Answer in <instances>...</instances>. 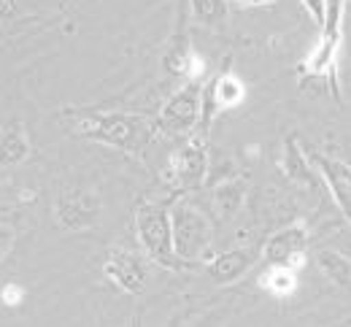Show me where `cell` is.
<instances>
[{"instance_id": "44dd1931", "label": "cell", "mask_w": 351, "mask_h": 327, "mask_svg": "<svg viewBox=\"0 0 351 327\" xmlns=\"http://www.w3.org/2000/svg\"><path fill=\"white\" fill-rule=\"evenodd\" d=\"M241 3H246V5H270L273 0H241Z\"/></svg>"}, {"instance_id": "d6986e66", "label": "cell", "mask_w": 351, "mask_h": 327, "mask_svg": "<svg viewBox=\"0 0 351 327\" xmlns=\"http://www.w3.org/2000/svg\"><path fill=\"white\" fill-rule=\"evenodd\" d=\"M3 303L5 306H19L22 303V298H25V289L22 287H16V284H8V287H3Z\"/></svg>"}, {"instance_id": "4fadbf2b", "label": "cell", "mask_w": 351, "mask_h": 327, "mask_svg": "<svg viewBox=\"0 0 351 327\" xmlns=\"http://www.w3.org/2000/svg\"><path fill=\"white\" fill-rule=\"evenodd\" d=\"M208 97H211V106H214L217 111L235 108L238 103H243L246 87H243V82H241L238 76H232V73H221L219 79L214 82V87H211Z\"/></svg>"}, {"instance_id": "277c9868", "label": "cell", "mask_w": 351, "mask_h": 327, "mask_svg": "<svg viewBox=\"0 0 351 327\" xmlns=\"http://www.w3.org/2000/svg\"><path fill=\"white\" fill-rule=\"evenodd\" d=\"M171 222H173L176 257L197 260L208 249V243H211V230H208L206 217L197 208H192V206H176Z\"/></svg>"}, {"instance_id": "9a60e30c", "label": "cell", "mask_w": 351, "mask_h": 327, "mask_svg": "<svg viewBox=\"0 0 351 327\" xmlns=\"http://www.w3.org/2000/svg\"><path fill=\"white\" fill-rule=\"evenodd\" d=\"M192 19L211 30H224L227 25V3L224 0H189Z\"/></svg>"}, {"instance_id": "3957f363", "label": "cell", "mask_w": 351, "mask_h": 327, "mask_svg": "<svg viewBox=\"0 0 351 327\" xmlns=\"http://www.w3.org/2000/svg\"><path fill=\"white\" fill-rule=\"evenodd\" d=\"M135 230H138L141 246L146 249V254L154 263L173 265V222H171V214L162 203H143L135 214Z\"/></svg>"}, {"instance_id": "ffe728a7", "label": "cell", "mask_w": 351, "mask_h": 327, "mask_svg": "<svg viewBox=\"0 0 351 327\" xmlns=\"http://www.w3.org/2000/svg\"><path fill=\"white\" fill-rule=\"evenodd\" d=\"M11 241H14V233H11L5 225H0V260H3L5 252L11 249Z\"/></svg>"}, {"instance_id": "e0dca14e", "label": "cell", "mask_w": 351, "mask_h": 327, "mask_svg": "<svg viewBox=\"0 0 351 327\" xmlns=\"http://www.w3.org/2000/svg\"><path fill=\"white\" fill-rule=\"evenodd\" d=\"M263 287L267 292L278 295V298H287L298 289V276H295V268L292 265H270L267 274L263 276Z\"/></svg>"}, {"instance_id": "8992f818", "label": "cell", "mask_w": 351, "mask_h": 327, "mask_svg": "<svg viewBox=\"0 0 351 327\" xmlns=\"http://www.w3.org/2000/svg\"><path fill=\"white\" fill-rule=\"evenodd\" d=\"M308 246V230L303 225H289L273 233L265 243V260L270 265H292L295 271L303 265Z\"/></svg>"}, {"instance_id": "30bf717a", "label": "cell", "mask_w": 351, "mask_h": 327, "mask_svg": "<svg viewBox=\"0 0 351 327\" xmlns=\"http://www.w3.org/2000/svg\"><path fill=\"white\" fill-rule=\"evenodd\" d=\"M106 276L114 281L117 287L128 289V292H141L143 281H146V268L141 265V260L128 252H114L106 263Z\"/></svg>"}, {"instance_id": "6da1fadb", "label": "cell", "mask_w": 351, "mask_h": 327, "mask_svg": "<svg viewBox=\"0 0 351 327\" xmlns=\"http://www.w3.org/2000/svg\"><path fill=\"white\" fill-rule=\"evenodd\" d=\"M76 133L122 152H138L152 138V125L135 114H92L76 119Z\"/></svg>"}, {"instance_id": "2e32d148", "label": "cell", "mask_w": 351, "mask_h": 327, "mask_svg": "<svg viewBox=\"0 0 351 327\" xmlns=\"http://www.w3.org/2000/svg\"><path fill=\"white\" fill-rule=\"evenodd\" d=\"M30 154V143L25 138L22 128H11L0 136V165H16Z\"/></svg>"}, {"instance_id": "7a4b0ae2", "label": "cell", "mask_w": 351, "mask_h": 327, "mask_svg": "<svg viewBox=\"0 0 351 327\" xmlns=\"http://www.w3.org/2000/svg\"><path fill=\"white\" fill-rule=\"evenodd\" d=\"M343 5L346 0H324V19H322V36L313 54L306 60V71L311 76H327L330 90L338 93V49L343 38Z\"/></svg>"}, {"instance_id": "ba28073f", "label": "cell", "mask_w": 351, "mask_h": 327, "mask_svg": "<svg viewBox=\"0 0 351 327\" xmlns=\"http://www.w3.org/2000/svg\"><path fill=\"white\" fill-rule=\"evenodd\" d=\"M206 171H208V154H206V146L200 141H189L176 154L173 165H171V173H173L176 184H181V187L200 184L206 179Z\"/></svg>"}, {"instance_id": "52a82bcc", "label": "cell", "mask_w": 351, "mask_h": 327, "mask_svg": "<svg viewBox=\"0 0 351 327\" xmlns=\"http://www.w3.org/2000/svg\"><path fill=\"white\" fill-rule=\"evenodd\" d=\"M313 168L322 173L327 189L332 192L338 208L343 211V217L351 222V165L343 160H332V157H324V154H313L311 157Z\"/></svg>"}, {"instance_id": "5b68a950", "label": "cell", "mask_w": 351, "mask_h": 327, "mask_svg": "<svg viewBox=\"0 0 351 327\" xmlns=\"http://www.w3.org/2000/svg\"><path fill=\"white\" fill-rule=\"evenodd\" d=\"M200 108H203V87H200V82L192 79L186 87H181L165 103V108L160 114V130H165L171 136L189 133L200 119Z\"/></svg>"}, {"instance_id": "ac0fdd59", "label": "cell", "mask_w": 351, "mask_h": 327, "mask_svg": "<svg viewBox=\"0 0 351 327\" xmlns=\"http://www.w3.org/2000/svg\"><path fill=\"white\" fill-rule=\"evenodd\" d=\"M243 195H246V189H243L241 182H224V184L217 189V195H214L217 208L221 211V217H232V214L241 208Z\"/></svg>"}, {"instance_id": "5bb4252c", "label": "cell", "mask_w": 351, "mask_h": 327, "mask_svg": "<svg viewBox=\"0 0 351 327\" xmlns=\"http://www.w3.org/2000/svg\"><path fill=\"white\" fill-rule=\"evenodd\" d=\"M316 260H319L322 274L332 281V284H338L341 289H351V260H346L338 252H330V249L319 252Z\"/></svg>"}, {"instance_id": "9c48e42d", "label": "cell", "mask_w": 351, "mask_h": 327, "mask_svg": "<svg viewBox=\"0 0 351 327\" xmlns=\"http://www.w3.org/2000/svg\"><path fill=\"white\" fill-rule=\"evenodd\" d=\"M100 214V203L95 195L89 192H73V195H65L57 206V217L65 228H92V222L97 219Z\"/></svg>"}, {"instance_id": "8fae6325", "label": "cell", "mask_w": 351, "mask_h": 327, "mask_svg": "<svg viewBox=\"0 0 351 327\" xmlns=\"http://www.w3.org/2000/svg\"><path fill=\"white\" fill-rule=\"evenodd\" d=\"M254 252L252 249H230L219 254L211 265H208V274L217 284H232L235 279H241L252 265H254Z\"/></svg>"}, {"instance_id": "7c38bea8", "label": "cell", "mask_w": 351, "mask_h": 327, "mask_svg": "<svg viewBox=\"0 0 351 327\" xmlns=\"http://www.w3.org/2000/svg\"><path fill=\"white\" fill-rule=\"evenodd\" d=\"M281 171L287 173V179L298 182V184H316V173H313V162L308 160L300 149V143L295 138L284 141V154H281Z\"/></svg>"}]
</instances>
